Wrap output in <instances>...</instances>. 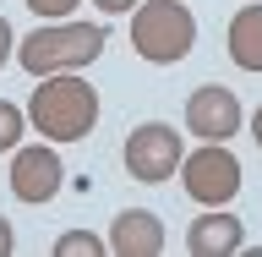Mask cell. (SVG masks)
<instances>
[{
	"instance_id": "cell-1",
	"label": "cell",
	"mask_w": 262,
	"mask_h": 257,
	"mask_svg": "<svg viewBox=\"0 0 262 257\" xmlns=\"http://www.w3.org/2000/svg\"><path fill=\"white\" fill-rule=\"evenodd\" d=\"M28 126L44 143H82L98 126V88L77 71L38 77V88L28 93Z\"/></svg>"
},
{
	"instance_id": "cell-2",
	"label": "cell",
	"mask_w": 262,
	"mask_h": 257,
	"mask_svg": "<svg viewBox=\"0 0 262 257\" xmlns=\"http://www.w3.org/2000/svg\"><path fill=\"white\" fill-rule=\"evenodd\" d=\"M110 44L104 22H44L28 38H16V66L28 77H55V71H82Z\"/></svg>"
},
{
	"instance_id": "cell-3",
	"label": "cell",
	"mask_w": 262,
	"mask_h": 257,
	"mask_svg": "<svg viewBox=\"0 0 262 257\" xmlns=\"http://www.w3.org/2000/svg\"><path fill=\"white\" fill-rule=\"evenodd\" d=\"M196 44V16L180 0H142L131 11V49L147 66H180Z\"/></svg>"
},
{
	"instance_id": "cell-4",
	"label": "cell",
	"mask_w": 262,
	"mask_h": 257,
	"mask_svg": "<svg viewBox=\"0 0 262 257\" xmlns=\"http://www.w3.org/2000/svg\"><path fill=\"white\" fill-rule=\"evenodd\" d=\"M180 186H186V197L202 203V208H229L235 192H241V159H235L224 143H202L196 153L180 159Z\"/></svg>"
},
{
	"instance_id": "cell-5",
	"label": "cell",
	"mask_w": 262,
	"mask_h": 257,
	"mask_svg": "<svg viewBox=\"0 0 262 257\" xmlns=\"http://www.w3.org/2000/svg\"><path fill=\"white\" fill-rule=\"evenodd\" d=\"M120 159H126V175L142 181V186H159L180 170L186 159V143L175 137V126H164V121H142V126H131L126 148H120Z\"/></svg>"
},
{
	"instance_id": "cell-6",
	"label": "cell",
	"mask_w": 262,
	"mask_h": 257,
	"mask_svg": "<svg viewBox=\"0 0 262 257\" xmlns=\"http://www.w3.org/2000/svg\"><path fill=\"white\" fill-rule=\"evenodd\" d=\"M60 181H66V164L49 143H28V148L16 143L11 148V197L16 203L38 208V203H49L60 192Z\"/></svg>"
},
{
	"instance_id": "cell-7",
	"label": "cell",
	"mask_w": 262,
	"mask_h": 257,
	"mask_svg": "<svg viewBox=\"0 0 262 257\" xmlns=\"http://www.w3.org/2000/svg\"><path fill=\"white\" fill-rule=\"evenodd\" d=\"M246 110H241V93H229L224 82H208L186 98V131L202 137V143H229L241 131Z\"/></svg>"
},
{
	"instance_id": "cell-8",
	"label": "cell",
	"mask_w": 262,
	"mask_h": 257,
	"mask_svg": "<svg viewBox=\"0 0 262 257\" xmlns=\"http://www.w3.org/2000/svg\"><path fill=\"white\" fill-rule=\"evenodd\" d=\"M246 246V225L229 208H208L202 219L186 225V252L191 257H235Z\"/></svg>"
},
{
	"instance_id": "cell-9",
	"label": "cell",
	"mask_w": 262,
	"mask_h": 257,
	"mask_svg": "<svg viewBox=\"0 0 262 257\" xmlns=\"http://www.w3.org/2000/svg\"><path fill=\"white\" fill-rule=\"evenodd\" d=\"M110 252H115V257H159V252H164V225H159V213L126 208V213L110 225Z\"/></svg>"
},
{
	"instance_id": "cell-10",
	"label": "cell",
	"mask_w": 262,
	"mask_h": 257,
	"mask_svg": "<svg viewBox=\"0 0 262 257\" xmlns=\"http://www.w3.org/2000/svg\"><path fill=\"white\" fill-rule=\"evenodd\" d=\"M224 44H229V61L241 71H262V6H241L229 16Z\"/></svg>"
},
{
	"instance_id": "cell-11",
	"label": "cell",
	"mask_w": 262,
	"mask_h": 257,
	"mask_svg": "<svg viewBox=\"0 0 262 257\" xmlns=\"http://www.w3.org/2000/svg\"><path fill=\"white\" fill-rule=\"evenodd\" d=\"M98 252H110V241H98L88 230H66L60 241H55V257H98Z\"/></svg>"
},
{
	"instance_id": "cell-12",
	"label": "cell",
	"mask_w": 262,
	"mask_h": 257,
	"mask_svg": "<svg viewBox=\"0 0 262 257\" xmlns=\"http://www.w3.org/2000/svg\"><path fill=\"white\" fill-rule=\"evenodd\" d=\"M28 131V110H16L11 98H0V153H11Z\"/></svg>"
},
{
	"instance_id": "cell-13",
	"label": "cell",
	"mask_w": 262,
	"mask_h": 257,
	"mask_svg": "<svg viewBox=\"0 0 262 257\" xmlns=\"http://www.w3.org/2000/svg\"><path fill=\"white\" fill-rule=\"evenodd\" d=\"M82 0H28V11H38L44 22H60V16H71Z\"/></svg>"
},
{
	"instance_id": "cell-14",
	"label": "cell",
	"mask_w": 262,
	"mask_h": 257,
	"mask_svg": "<svg viewBox=\"0 0 262 257\" xmlns=\"http://www.w3.org/2000/svg\"><path fill=\"white\" fill-rule=\"evenodd\" d=\"M11 55H16V33H11V22L0 16V66L11 61Z\"/></svg>"
},
{
	"instance_id": "cell-15",
	"label": "cell",
	"mask_w": 262,
	"mask_h": 257,
	"mask_svg": "<svg viewBox=\"0 0 262 257\" xmlns=\"http://www.w3.org/2000/svg\"><path fill=\"white\" fill-rule=\"evenodd\" d=\"M16 252V230H11V219L0 213V257H11Z\"/></svg>"
},
{
	"instance_id": "cell-16",
	"label": "cell",
	"mask_w": 262,
	"mask_h": 257,
	"mask_svg": "<svg viewBox=\"0 0 262 257\" xmlns=\"http://www.w3.org/2000/svg\"><path fill=\"white\" fill-rule=\"evenodd\" d=\"M98 11H110V16H120V11H137V6H142V0H93Z\"/></svg>"
},
{
	"instance_id": "cell-17",
	"label": "cell",
	"mask_w": 262,
	"mask_h": 257,
	"mask_svg": "<svg viewBox=\"0 0 262 257\" xmlns=\"http://www.w3.org/2000/svg\"><path fill=\"white\" fill-rule=\"evenodd\" d=\"M251 137H257V148H262V110L251 115Z\"/></svg>"
}]
</instances>
